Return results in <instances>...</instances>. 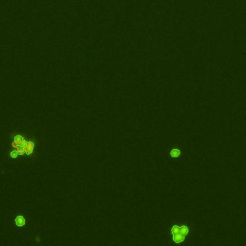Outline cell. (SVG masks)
Listing matches in <instances>:
<instances>
[{
	"instance_id": "277c9868",
	"label": "cell",
	"mask_w": 246,
	"mask_h": 246,
	"mask_svg": "<svg viewBox=\"0 0 246 246\" xmlns=\"http://www.w3.org/2000/svg\"><path fill=\"white\" fill-rule=\"evenodd\" d=\"M15 222H16V225L18 226V227H22V226L25 225L26 220H25L23 215H18L15 219Z\"/></svg>"
},
{
	"instance_id": "6da1fadb",
	"label": "cell",
	"mask_w": 246,
	"mask_h": 246,
	"mask_svg": "<svg viewBox=\"0 0 246 246\" xmlns=\"http://www.w3.org/2000/svg\"><path fill=\"white\" fill-rule=\"evenodd\" d=\"M192 227L188 222L178 221L175 220L171 223L167 224V232H168L169 239L171 242L175 245H184L189 246L191 244V234Z\"/></svg>"
},
{
	"instance_id": "3957f363",
	"label": "cell",
	"mask_w": 246,
	"mask_h": 246,
	"mask_svg": "<svg viewBox=\"0 0 246 246\" xmlns=\"http://www.w3.org/2000/svg\"><path fill=\"white\" fill-rule=\"evenodd\" d=\"M181 155H182V151L179 148H172L169 151V156L171 159H178L179 157H181Z\"/></svg>"
},
{
	"instance_id": "5b68a950",
	"label": "cell",
	"mask_w": 246,
	"mask_h": 246,
	"mask_svg": "<svg viewBox=\"0 0 246 246\" xmlns=\"http://www.w3.org/2000/svg\"><path fill=\"white\" fill-rule=\"evenodd\" d=\"M18 154L16 153L15 150L12 151V152H11V154H10V157L13 158V159H16V158H18Z\"/></svg>"
},
{
	"instance_id": "7a4b0ae2",
	"label": "cell",
	"mask_w": 246,
	"mask_h": 246,
	"mask_svg": "<svg viewBox=\"0 0 246 246\" xmlns=\"http://www.w3.org/2000/svg\"><path fill=\"white\" fill-rule=\"evenodd\" d=\"M12 147L18 155L31 156L34 153L35 143L32 141H27L21 135H15L13 137Z\"/></svg>"
}]
</instances>
